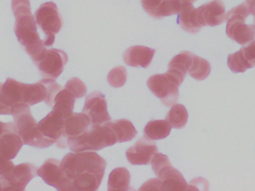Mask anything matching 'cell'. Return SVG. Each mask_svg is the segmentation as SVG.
<instances>
[{
    "label": "cell",
    "instance_id": "obj_1",
    "mask_svg": "<svg viewBox=\"0 0 255 191\" xmlns=\"http://www.w3.org/2000/svg\"><path fill=\"white\" fill-rule=\"evenodd\" d=\"M106 166V160L92 151L68 153L61 162V168L74 191H97Z\"/></svg>",
    "mask_w": 255,
    "mask_h": 191
},
{
    "label": "cell",
    "instance_id": "obj_2",
    "mask_svg": "<svg viewBox=\"0 0 255 191\" xmlns=\"http://www.w3.org/2000/svg\"><path fill=\"white\" fill-rule=\"evenodd\" d=\"M16 18L14 32L19 43L25 47L33 62L41 56L46 48L37 32L35 18L31 13L30 4H22L12 8Z\"/></svg>",
    "mask_w": 255,
    "mask_h": 191
},
{
    "label": "cell",
    "instance_id": "obj_3",
    "mask_svg": "<svg viewBox=\"0 0 255 191\" xmlns=\"http://www.w3.org/2000/svg\"><path fill=\"white\" fill-rule=\"evenodd\" d=\"M118 143L116 135L106 123L100 126H90L82 135L67 139V147L74 153L99 151Z\"/></svg>",
    "mask_w": 255,
    "mask_h": 191
},
{
    "label": "cell",
    "instance_id": "obj_4",
    "mask_svg": "<svg viewBox=\"0 0 255 191\" xmlns=\"http://www.w3.org/2000/svg\"><path fill=\"white\" fill-rule=\"evenodd\" d=\"M12 116L24 144L36 148L44 149L55 144V141L46 138L40 132L37 121L31 115L29 105L18 104L13 108Z\"/></svg>",
    "mask_w": 255,
    "mask_h": 191
},
{
    "label": "cell",
    "instance_id": "obj_5",
    "mask_svg": "<svg viewBox=\"0 0 255 191\" xmlns=\"http://www.w3.org/2000/svg\"><path fill=\"white\" fill-rule=\"evenodd\" d=\"M250 14V6L247 2L234 7L226 14V34L241 45L247 44L255 38V25L246 24Z\"/></svg>",
    "mask_w": 255,
    "mask_h": 191
},
{
    "label": "cell",
    "instance_id": "obj_6",
    "mask_svg": "<svg viewBox=\"0 0 255 191\" xmlns=\"http://www.w3.org/2000/svg\"><path fill=\"white\" fill-rule=\"evenodd\" d=\"M156 177L160 180V191H187L189 186L179 171L173 168L166 155L156 153L151 160Z\"/></svg>",
    "mask_w": 255,
    "mask_h": 191
},
{
    "label": "cell",
    "instance_id": "obj_7",
    "mask_svg": "<svg viewBox=\"0 0 255 191\" xmlns=\"http://www.w3.org/2000/svg\"><path fill=\"white\" fill-rule=\"evenodd\" d=\"M37 25L45 34L43 40L45 46H52L55 42V34L62 27V17L58 7L52 1L43 3L34 14Z\"/></svg>",
    "mask_w": 255,
    "mask_h": 191
},
{
    "label": "cell",
    "instance_id": "obj_8",
    "mask_svg": "<svg viewBox=\"0 0 255 191\" xmlns=\"http://www.w3.org/2000/svg\"><path fill=\"white\" fill-rule=\"evenodd\" d=\"M147 85L166 106H172L178 102L180 85L167 73L151 76L147 81Z\"/></svg>",
    "mask_w": 255,
    "mask_h": 191
},
{
    "label": "cell",
    "instance_id": "obj_9",
    "mask_svg": "<svg viewBox=\"0 0 255 191\" xmlns=\"http://www.w3.org/2000/svg\"><path fill=\"white\" fill-rule=\"evenodd\" d=\"M68 62V56L61 49H46L38 61L34 64L40 70L43 79H56L64 71V67Z\"/></svg>",
    "mask_w": 255,
    "mask_h": 191
},
{
    "label": "cell",
    "instance_id": "obj_10",
    "mask_svg": "<svg viewBox=\"0 0 255 191\" xmlns=\"http://www.w3.org/2000/svg\"><path fill=\"white\" fill-rule=\"evenodd\" d=\"M37 176V167L32 164L18 165L10 174L1 177V191H25L27 185Z\"/></svg>",
    "mask_w": 255,
    "mask_h": 191
},
{
    "label": "cell",
    "instance_id": "obj_11",
    "mask_svg": "<svg viewBox=\"0 0 255 191\" xmlns=\"http://www.w3.org/2000/svg\"><path fill=\"white\" fill-rule=\"evenodd\" d=\"M64 121L63 117L58 111L52 110L47 116L37 123L38 129L46 138L55 141L58 148L67 147V138L64 134Z\"/></svg>",
    "mask_w": 255,
    "mask_h": 191
},
{
    "label": "cell",
    "instance_id": "obj_12",
    "mask_svg": "<svg viewBox=\"0 0 255 191\" xmlns=\"http://www.w3.org/2000/svg\"><path fill=\"white\" fill-rule=\"evenodd\" d=\"M37 176L43 181L59 191H73L71 183L67 178L62 168L61 162L55 159H49L37 169Z\"/></svg>",
    "mask_w": 255,
    "mask_h": 191
},
{
    "label": "cell",
    "instance_id": "obj_13",
    "mask_svg": "<svg viewBox=\"0 0 255 191\" xmlns=\"http://www.w3.org/2000/svg\"><path fill=\"white\" fill-rule=\"evenodd\" d=\"M82 113L89 117L91 126H100L112 120L108 112L107 101L100 91L87 96Z\"/></svg>",
    "mask_w": 255,
    "mask_h": 191
},
{
    "label": "cell",
    "instance_id": "obj_14",
    "mask_svg": "<svg viewBox=\"0 0 255 191\" xmlns=\"http://www.w3.org/2000/svg\"><path fill=\"white\" fill-rule=\"evenodd\" d=\"M18 104H24L22 83L8 78L4 83H0V115H12Z\"/></svg>",
    "mask_w": 255,
    "mask_h": 191
},
{
    "label": "cell",
    "instance_id": "obj_15",
    "mask_svg": "<svg viewBox=\"0 0 255 191\" xmlns=\"http://www.w3.org/2000/svg\"><path fill=\"white\" fill-rule=\"evenodd\" d=\"M23 144L14 122L6 123L4 131L0 135V156L8 160L15 159Z\"/></svg>",
    "mask_w": 255,
    "mask_h": 191
},
{
    "label": "cell",
    "instance_id": "obj_16",
    "mask_svg": "<svg viewBox=\"0 0 255 191\" xmlns=\"http://www.w3.org/2000/svg\"><path fill=\"white\" fill-rule=\"evenodd\" d=\"M158 153L156 143L146 138H141L127 151V158L133 165H148Z\"/></svg>",
    "mask_w": 255,
    "mask_h": 191
},
{
    "label": "cell",
    "instance_id": "obj_17",
    "mask_svg": "<svg viewBox=\"0 0 255 191\" xmlns=\"http://www.w3.org/2000/svg\"><path fill=\"white\" fill-rule=\"evenodd\" d=\"M196 9L202 27L217 26L226 21V8L222 0H213Z\"/></svg>",
    "mask_w": 255,
    "mask_h": 191
},
{
    "label": "cell",
    "instance_id": "obj_18",
    "mask_svg": "<svg viewBox=\"0 0 255 191\" xmlns=\"http://www.w3.org/2000/svg\"><path fill=\"white\" fill-rule=\"evenodd\" d=\"M194 54L184 51L174 57L168 66L167 74L178 85H181L185 79L186 75L193 62Z\"/></svg>",
    "mask_w": 255,
    "mask_h": 191
},
{
    "label": "cell",
    "instance_id": "obj_19",
    "mask_svg": "<svg viewBox=\"0 0 255 191\" xmlns=\"http://www.w3.org/2000/svg\"><path fill=\"white\" fill-rule=\"evenodd\" d=\"M155 49L143 46H133L128 48L124 54V60L130 67L147 68L151 64Z\"/></svg>",
    "mask_w": 255,
    "mask_h": 191
},
{
    "label": "cell",
    "instance_id": "obj_20",
    "mask_svg": "<svg viewBox=\"0 0 255 191\" xmlns=\"http://www.w3.org/2000/svg\"><path fill=\"white\" fill-rule=\"evenodd\" d=\"M177 21L184 31L190 34H197L203 28L199 20L197 9L195 8L193 3L188 1L182 3Z\"/></svg>",
    "mask_w": 255,
    "mask_h": 191
},
{
    "label": "cell",
    "instance_id": "obj_21",
    "mask_svg": "<svg viewBox=\"0 0 255 191\" xmlns=\"http://www.w3.org/2000/svg\"><path fill=\"white\" fill-rule=\"evenodd\" d=\"M91 126L89 117L84 113H72L64 121V134L68 139L82 135Z\"/></svg>",
    "mask_w": 255,
    "mask_h": 191
},
{
    "label": "cell",
    "instance_id": "obj_22",
    "mask_svg": "<svg viewBox=\"0 0 255 191\" xmlns=\"http://www.w3.org/2000/svg\"><path fill=\"white\" fill-rule=\"evenodd\" d=\"M167 120H151L144 128V136L148 140H161L167 138L172 130Z\"/></svg>",
    "mask_w": 255,
    "mask_h": 191
},
{
    "label": "cell",
    "instance_id": "obj_23",
    "mask_svg": "<svg viewBox=\"0 0 255 191\" xmlns=\"http://www.w3.org/2000/svg\"><path fill=\"white\" fill-rule=\"evenodd\" d=\"M108 123L115 132L118 143L130 141L137 135V132L131 122L127 119L109 121Z\"/></svg>",
    "mask_w": 255,
    "mask_h": 191
},
{
    "label": "cell",
    "instance_id": "obj_24",
    "mask_svg": "<svg viewBox=\"0 0 255 191\" xmlns=\"http://www.w3.org/2000/svg\"><path fill=\"white\" fill-rule=\"evenodd\" d=\"M76 97L67 88L61 90L55 96L52 109L58 111L63 117L67 118L73 112Z\"/></svg>",
    "mask_w": 255,
    "mask_h": 191
},
{
    "label": "cell",
    "instance_id": "obj_25",
    "mask_svg": "<svg viewBox=\"0 0 255 191\" xmlns=\"http://www.w3.org/2000/svg\"><path fill=\"white\" fill-rule=\"evenodd\" d=\"M130 175L125 168H118L114 170L109 176V191H125L129 190Z\"/></svg>",
    "mask_w": 255,
    "mask_h": 191
},
{
    "label": "cell",
    "instance_id": "obj_26",
    "mask_svg": "<svg viewBox=\"0 0 255 191\" xmlns=\"http://www.w3.org/2000/svg\"><path fill=\"white\" fill-rule=\"evenodd\" d=\"M166 120L174 129H183L185 127L188 120V112L184 105L175 104L166 115Z\"/></svg>",
    "mask_w": 255,
    "mask_h": 191
},
{
    "label": "cell",
    "instance_id": "obj_27",
    "mask_svg": "<svg viewBox=\"0 0 255 191\" xmlns=\"http://www.w3.org/2000/svg\"><path fill=\"white\" fill-rule=\"evenodd\" d=\"M211 67L210 63L207 60L197 56L194 54L193 62L187 73L193 79L198 81H202L208 77L211 73Z\"/></svg>",
    "mask_w": 255,
    "mask_h": 191
},
{
    "label": "cell",
    "instance_id": "obj_28",
    "mask_svg": "<svg viewBox=\"0 0 255 191\" xmlns=\"http://www.w3.org/2000/svg\"><path fill=\"white\" fill-rule=\"evenodd\" d=\"M182 7L181 0H162L160 6L156 10L154 17L161 19L164 16L178 14Z\"/></svg>",
    "mask_w": 255,
    "mask_h": 191
},
{
    "label": "cell",
    "instance_id": "obj_29",
    "mask_svg": "<svg viewBox=\"0 0 255 191\" xmlns=\"http://www.w3.org/2000/svg\"><path fill=\"white\" fill-rule=\"evenodd\" d=\"M227 64L231 70L235 73H244L248 69L253 67L244 56V52L241 49L239 52L229 55Z\"/></svg>",
    "mask_w": 255,
    "mask_h": 191
},
{
    "label": "cell",
    "instance_id": "obj_30",
    "mask_svg": "<svg viewBox=\"0 0 255 191\" xmlns=\"http://www.w3.org/2000/svg\"><path fill=\"white\" fill-rule=\"evenodd\" d=\"M127 80V69L123 66L115 67L108 75V82L113 88H122Z\"/></svg>",
    "mask_w": 255,
    "mask_h": 191
},
{
    "label": "cell",
    "instance_id": "obj_31",
    "mask_svg": "<svg viewBox=\"0 0 255 191\" xmlns=\"http://www.w3.org/2000/svg\"><path fill=\"white\" fill-rule=\"evenodd\" d=\"M65 88L69 90L76 99L84 97L87 94L86 85L82 81L76 77L70 79L66 84Z\"/></svg>",
    "mask_w": 255,
    "mask_h": 191
},
{
    "label": "cell",
    "instance_id": "obj_32",
    "mask_svg": "<svg viewBox=\"0 0 255 191\" xmlns=\"http://www.w3.org/2000/svg\"><path fill=\"white\" fill-rule=\"evenodd\" d=\"M161 1L162 0H141V4L145 12L154 17V13Z\"/></svg>",
    "mask_w": 255,
    "mask_h": 191
},
{
    "label": "cell",
    "instance_id": "obj_33",
    "mask_svg": "<svg viewBox=\"0 0 255 191\" xmlns=\"http://www.w3.org/2000/svg\"><path fill=\"white\" fill-rule=\"evenodd\" d=\"M244 56L253 67L255 66V40L250 42L247 46L241 48Z\"/></svg>",
    "mask_w": 255,
    "mask_h": 191
},
{
    "label": "cell",
    "instance_id": "obj_34",
    "mask_svg": "<svg viewBox=\"0 0 255 191\" xmlns=\"http://www.w3.org/2000/svg\"><path fill=\"white\" fill-rule=\"evenodd\" d=\"M14 167L11 161L0 156V177H4L10 174Z\"/></svg>",
    "mask_w": 255,
    "mask_h": 191
},
{
    "label": "cell",
    "instance_id": "obj_35",
    "mask_svg": "<svg viewBox=\"0 0 255 191\" xmlns=\"http://www.w3.org/2000/svg\"><path fill=\"white\" fill-rule=\"evenodd\" d=\"M160 186H161V183H160V180L159 179L158 180L157 179H153V180L146 182L139 190L160 191Z\"/></svg>",
    "mask_w": 255,
    "mask_h": 191
},
{
    "label": "cell",
    "instance_id": "obj_36",
    "mask_svg": "<svg viewBox=\"0 0 255 191\" xmlns=\"http://www.w3.org/2000/svg\"><path fill=\"white\" fill-rule=\"evenodd\" d=\"M249 6H250V13L254 16V25H255V0L252 1V2L249 4Z\"/></svg>",
    "mask_w": 255,
    "mask_h": 191
},
{
    "label": "cell",
    "instance_id": "obj_37",
    "mask_svg": "<svg viewBox=\"0 0 255 191\" xmlns=\"http://www.w3.org/2000/svg\"><path fill=\"white\" fill-rule=\"evenodd\" d=\"M6 123H1L0 122V135L2 133L3 131H4V127H5Z\"/></svg>",
    "mask_w": 255,
    "mask_h": 191
},
{
    "label": "cell",
    "instance_id": "obj_38",
    "mask_svg": "<svg viewBox=\"0 0 255 191\" xmlns=\"http://www.w3.org/2000/svg\"><path fill=\"white\" fill-rule=\"evenodd\" d=\"M196 0H181V1L183 2H185V1H188V2H191V3H194L195 1H196Z\"/></svg>",
    "mask_w": 255,
    "mask_h": 191
},
{
    "label": "cell",
    "instance_id": "obj_39",
    "mask_svg": "<svg viewBox=\"0 0 255 191\" xmlns=\"http://www.w3.org/2000/svg\"><path fill=\"white\" fill-rule=\"evenodd\" d=\"M254 1V0H247V1L246 2L247 3V4H250V3L252 2V1Z\"/></svg>",
    "mask_w": 255,
    "mask_h": 191
},
{
    "label": "cell",
    "instance_id": "obj_40",
    "mask_svg": "<svg viewBox=\"0 0 255 191\" xmlns=\"http://www.w3.org/2000/svg\"><path fill=\"white\" fill-rule=\"evenodd\" d=\"M0 191H1V177H0Z\"/></svg>",
    "mask_w": 255,
    "mask_h": 191
}]
</instances>
